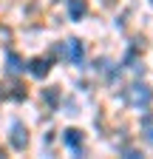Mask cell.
<instances>
[{
  "label": "cell",
  "instance_id": "1",
  "mask_svg": "<svg viewBox=\"0 0 153 159\" xmlns=\"http://www.w3.org/2000/svg\"><path fill=\"white\" fill-rule=\"evenodd\" d=\"M125 102L130 105V108H147L150 102H153V88L150 85H145V83H133L128 91H125Z\"/></svg>",
  "mask_w": 153,
  "mask_h": 159
},
{
  "label": "cell",
  "instance_id": "2",
  "mask_svg": "<svg viewBox=\"0 0 153 159\" xmlns=\"http://www.w3.org/2000/svg\"><path fill=\"white\" fill-rule=\"evenodd\" d=\"M9 142H11L14 151H26V145H28V128H26L23 122H11V136H9Z\"/></svg>",
  "mask_w": 153,
  "mask_h": 159
},
{
  "label": "cell",
  "instance_id": "3",
  "mask_svg": "<svg viewBox=\"0 0 153 159\" xmlns=\"http://www.w3.org/2000/svg\"><path fill=\"white\" fill-rule=\"evenodd\" d=\"M0 99H17V102H23L26 99V85H20V83H0Z\"/></svg>",
  "mask_w": 153,
  "mask_h": 159
},
{
  "label": "cell",
  "instance_id": "4",
  "mask_svg": "<svg viewBox=\"0 0 153 159\" xmlns=\"http://www.w3.org/2000/svg\"><path fill=\"white\" fill-rule=\"evenodd\" d=\"M63 139H65V145H68L76 156H82V131H80V128H68Z\"/></svg>",
  "mask_w": 153,
  "mask_h": 159
},
{
  "label": "cell",
  "instance_id": "5",
  "mask_svg": "<svg viewBox=\"0 0 153 159\" xmlns=\"http://www.w3.org/2000/svg\"><path fill=\"white\" fill-rule=\"evenodd\" d=\"M51 66H54V63H51V57H37V60H31L28 71H31V74H34L37 80H43V77H46V74L51 71Z\"/></svg>",
  "mask_w": 153,
  "mask_h": 159
},
{
  "label": "cell",
  "instance_id": "6",
  "mask_svg": "<svg viewBox=\"0 0 153 159\" xmlns=\"http://www.w3.org/2000/svg\"><path fill=\"white\" fill-rule=\"evenodd\" d=\"M82 54H85V51H82V40L74 37V40H68V43H65V57L71 60V63L80 66V63H82Z\"/></svg>",
  "mask_w": 153,
  "mask_h": 159
},
{
  "label": "cell",
  "instance_id": "7",
  "mask_svg": "<svg viewBox=\"0 0 153 159\" xmlns=\"http://www.w3.org/2000/svg\"><path fill=\"white\" fill-rule=\"evenodd\" d=\"M85 11H88V3H85V0H68V14H71V20H82Z\"/></svg>",
  "mask_w": 153,
  "mask_h": 159
},
{
  "label": "cell",
  "instance_id": "8",
  "mask_svg": "<svg viewBox=\"0 0 153 159\" xmlns=\"http://www.w3.org/2000/svg\"><path fill=\"white\" fill-rule=\"evenodd\" d=\"M6 63H9V74H20V71H26V63H23V57L20 54H9V60H6Z\"/></svg>",
  "mask_w": 153,
  "mask_h": 159
},
{
  "label": "cell",
  "instance_id": "9",
  "mask_svg": "<svg viewBox=\"0 0 153 159\" xmlns=\"http://www.w3.org/2000/svg\"><path fill=\"white\" fill-rule=\"evenodd\" d=\"M43 99H46L48 105H54L57 99H60V91H57V88H46V91H43Z\"/></svg>",
  "mask_w": 153,
  "mask_h": 159
},
{
  "label": "cell",
  "instance_id": "10",
  "mask_svg": "<svg viewBox=\"0 0 153 159\" xmlns=\"http://www.w3.org/2000/svg\"><path fill=\"white\" fill-rule=\"evenodd\" d=\"M147 139H150V142H153V128H150V131H147Z\"/></svg>",
  "mask_w": 153,
  "mask_h": 159
},
{
  "label": "cell",
  "instance_id": "11",
  "mask_svg": "<svg viewBox=\"0 0 153 159\" xmlns=\"http://www.w3.org/2000/svg\"><path fill=\"white\" fill-rule=\"evenodd\" d=\"M150 3H153V0H150Z\"/></svg>",
  "mask_w": 153,
  "mask_h": 159
}]
</instances>
